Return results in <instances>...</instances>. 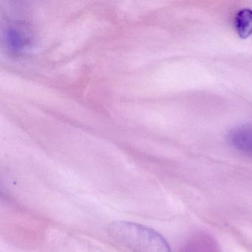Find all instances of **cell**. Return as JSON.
Segmentation results:
<instances>
[{
    "label": "cell",
    "mask_w": 252,
    "mask_h": 252,
    "mask_svg": "<svg viewBox=\"0 0 252 252\" xmlns=\"http://www.w3.org/2000/svg\"><path fill=\"white\" fill-rule=\"evenodd\" d=\"M234 27L239 36L249 37L252 34V10L244 8L237 13L234 19Z\"/></svg>",
    "instance_id": "obj_3"
},
{
    "label": "cell",
    "mask_w": 252,
    "mask_h": 252,
    "mask_svg": "<svg viewBox=\"0 0 252 252\" xmlns=\"http://www.w3.org/2000/svg\"><path fill=\"white\" fill-rule=\"evenodd\" d=\"M228 138L234 148L242 153L252 155V125H245L232 129Z\"/></svg>",
    "instance_id": "obj_2"
},
{
    "label": "cell",
    "mask_w": 252,
    "mask_h": 252,
    "mask_svg": "<svg viewBox=\"0 0 252 252\" xmlns=\"http://www.w3.org/2000/svg\"><path fill=\"white\" fill-rule=\"evenodd\" d=\"M107 232L113 240L134 252H172L161 234L141 224L113 221L107 227Z\"/></svg>",
    "instance_id": "obj_1"
}]
</instances>
